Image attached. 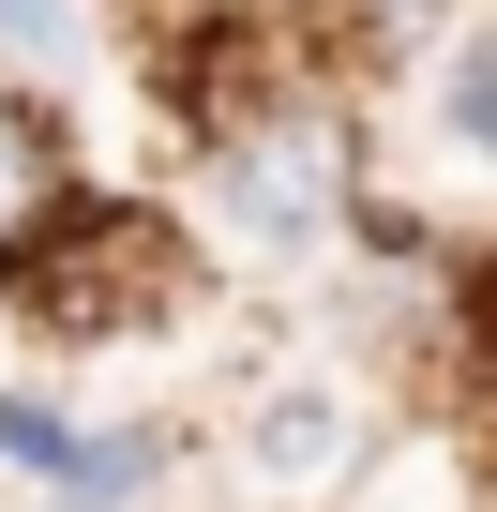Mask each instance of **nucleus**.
<instances>
[{"label": "nucleus", "instance_id": "f257e3e1", "mask_svg": "<svg viewBox=\"0 0 497 512\" xmlns=\"http://www.w3.org/2000/svg\"><path fill=\"white\" fill-rule=\"evenodd\" d=\"M257 467H272V482H332V467H347V407H332V392H272V407H257Z\"/></svg>", "mask_w": 497, "mask_h": 512}, {"label": "nucleus", "instance_id": "f03ea898", "mask_svg": "<svg viewBox=\"0 0 497 512\" xmlns=\"http://www.w3.org/2000/svg\"><path fill=\"white\" fill-rule=\"evenodd\" d=\"M452 121H467V151H497V61H482V46L452 61Z\"/></svg>", "mask_w": 497, "mask_h": 512}, {"label": "nucleus", "instance_id": "7ed1b4c3", "mask_svg": "<svg viewBox=\"0 0 497 512\" xmlns=\"http://www.w3.org/2000/svg\"><path fill=\"white\" fill-rule=\"evenodd\" d=\"M16 211H31V136L0 121V226H16Z\"/></svg>", "mask_w": 497, "mask_h": 512}, {"label": "nucleus", "instance_id": "20e7f679", "mask_svg": "<svg viewBox=\"0 0 497 512\" xmlns=\"http://www.w3.org/2000/svg\"><path fill=\"white\" fill-rule=\"evenodd\" d=\"M0 31H61V0H0Z\"/></svg>", "mask_w": 497, "mask_h": 512}, {"label": "nucleus", "instance_id": "39448f33", "mask_svg": "<svg viewBox=\"0 0 497 512\" xmlns=\"http://www.w3.org/2000/svg\"><path fill=\"white\" fill-rule=\"evenodd\" d=\"M392 16H452V0H392Z\"/></svg>", "mask_w": 497, "mask_h": 512}]
</instances>
